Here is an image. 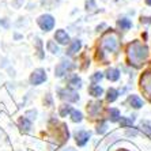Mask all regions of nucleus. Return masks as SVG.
Listing matches in <instances>:
<instances>
[{"mask_svg":"<svg viewBox=\"0 0 151 151\" xmlns=\"http://www.w3.org/2000/svg\"><path fill=\"white\" fill-rule=\"evenodd\" d=\"M142 22H146V23H150L151 18H142Z\"/></svg>","mask_w":151,"mask_h":151,"instance_id":"cd10ccee","label":"nucleus"},{"mask_svg":"<svg viewBox=\"0 0 151 151\" xmlns=\"http://www.w3.org/2000/svg\"><path fill=\"white\" fill-rule=\"evenodd\" d=\"M102 78H104V75H102L101 72H97L95 75H93V76H91V82H94V83H95V82H99Z\"/></svg>","mask_w":151,"mask_h":151,"instance_id":"a878e982","label":"nucleus"},{"mask_svg":"<svg viewBox=\"0 0 151 151\" xmlns=\"http://www.w3.org/2000/svg\"><path fill=\"white\" fill-rule=\"evenodd\" d=\"M70 112H72V108H71L70 105H61V106H60L59 113H60V116H61V117H65Z\"/></svg>","mask_w":151,"mask_h":151,"instance_id":"a211bd4d","label":"nucleus"},{"mask_svg":"<svg viewBox=\"0 0 151 151\" xmlns=\"http://www.w3.org/2000/svg\"><path fill=\"white\" fill-rule=\"evenodd\" d=\"M106 78H108L109 81H112V82L117 81V79L120 78V71L117 70V68H109L108 72H106Z\"/></svg>","mask_w":151,"mask_h":151,"instance_id":"9d476101","label":"nucleus"},{"mask_svg":"<svg viewBox=\"0 0 151 151\" xmlns=\"http://www.w3.org/2000/svg\"><path fill=\"white\" fill-rule=\"evenodd\" d=\"M35 44H37V48H38V50H40V57H44V53H42V46H41V40L40 38H37L35 40Z\"/></svg>","mask_w":151,"mask_h":151,"instance_id":"bb28decb","label":"nucleus"},{"mask_svg":"<svg viewBox=\"0 0 151 151\" xmlns=\"http://www.w3.org/2000/svg\"><path fill=\"white\" fill-rule=\"evenodd\" d=\"M102 46L106 48L110 52H114V50L119 48V37L114 32H109L106 33L102 38Z\"/></svg>","mask_w":151,"mask_h":151,"instance_id":"f03ea898","label":"nucleus"},{"mask_svg":"<svg viewBox=\"0 0 151 151\" xmlns=\"http://www.w3.org/2000/svg\"><path fill=\"white\" fill-rule=\"evenodd\" d=\"M140 88H142V91L146 94V97L151 101V71H147V72H144L142 75Z\"/></svg>","mask_w":151,"mask_h":151,"instance_id":"7ed1b4c3","label":"nucleus"},{"mask_svg":"<svg viewBox=\"0 0 151 151\" xmlns=\"http://www.w3.org/2000/svg\"><path fill=\"white\" fill-rule=\"evenodd\" d=\"M55 38H56V41L59 42V44H61V45H65L68 41H70V37H68V34L64 30H57L56 34H55Z\"/></svg>","mask_w":151,"mask_h":151,"instance_id":"1a4fd4ad","label":"nucleus"},{"mask_svg":"<svg viewBox=\"0 0 151 151\" xmlns=\"http://www.w3.org/2000/svg\"><path fill=\"white\" fill-rule=\"evenodd\" d=\"M98 109H101V101L93 102V104H90V106H87V110L91 116H95V110H98Z\"/></svg>","mask_w":151,"mask_h":151,"instance_id":"dca6fc26","label":"nucleus"},{"mask_svg":"<svg viewBox=\"0 0 151 151\" xmlns=\"http://www.w3.org/2000/svg\"><path fill=\"white\" fill-rule=\"evenodd\" d=\"M81 46H82V42L79 41V40H75L72 44H71V46L68 48V50H67V53L70 55V56H72L74 53H76L78 50L81 49Z\"/></svg>","mask_w":151,"mask_h":151,"instance_id":"9b49d317","label":"nucleus"},{"mask_svg":"<svg viewBox=\"0 0 151 151\" xmlns=\"http://www.w3.org/2000/svg\"><path fill=\"white\" fill-rule=\"evenodd\" d=\"M70 68H72V64H71L70 61H61V63H60L59 65L56 67V70H55V75H56V76H59V78L63 76V75L65 74Z\"/></svg>","mask_w":151,"mask_h":151,"instance_id":"0eeeda50","label":"nucleus"},{"mask_svg":"<svg viewBox=\"0 0 151 151\" xmlns=\"http://www.w3.org/2000/svg\"><path fill=\"white\" fill-rule=\"evenodd\" d=\"M88 91H90V94H91L93 97H99V95H102L104 90H102V87L98 86V84H91L90 88H88Z\"/></svg>","mask_w":151,"mask_h":151,"instance_id":"4468645a","label":"nucleus"},{"mask_svg":"<svg viewBox=\"0 0 151 151\" xmlns=\"http://www.w3.org/2000/svg\"><path fill=\"white\" fill-rule=\"evenodd\" d=\"M19 128H21L23 132H29L30 128H32V123H30L26 117H22V119L19 120Z\"/></svg>","mask_w":151,"mask_h":151,"instance_id":"ddd939ff","label":"nucleus"},{"mask_svg":"<svg viewBox=\"0 0 151 151\" xmlns=\"http://www.w3.org/2000/svg\"><path fill=\"white\" fill-rule=\"evenodd\" d=\"M83 116H82L81 112H78V110H72V121L74 123H81Z\"/></svg>","mask_w":151,"mask_h":151,"instance_id":"5701e85b","label":"nucleus"},{"mask_svg":"<svg viewBox=\"0 0 151 151\" xmlns=\"http://www.w3.org/2000/svg\"><path fill=\"white\" fill-rule=\"evenodd\" d=\"M123 151H127V150H123Z\"/></svg>","mask_w":151,"mask_h":151,"instance_id":"c756f323","label":"nucleus"},{"mask_svg":"<svg viewBox=\"0 0 151 151\" xmlns=\"http://www.w3.org/2000/svg\"><path fill=\"white\" fill-rule=\"evenodd\" d=\"M119 26L121 27V30H128V29L132 27V22L129 19H127V18H123V19L119 21Z\"/></svg>","mask_w":151,"mask_h":151,"instance_id":"2eb2a0df","label":"nucleus"},{"mask_svg":"<svg viewBox=\"0 0 151 151\" xmlns=\"http://www.w3.org/2000/svg\"><path fill=\"white\" fill-rule=\"evenodd\" d=\"M129 104L132 105V108H135V109H139V108L143 106V101H142L137 95H131L129 97Z\"/></svg>","mask_w":151,"mask_h":151,"instance_id":"f8f14e48","label":"nucleus"},{"mask_svg":"<svg viewBox=\"0 0 151 151\" xmlns=\"http://www.w3.org/2000/svg\"><path fill=\"white\" fill-rule=\"evenodd\" d=\"M146 4H148V6H151V0H146Z\"/></svg>","mask_w":151,"mask_h":151,"instance_id":"c85d7f7f","label":"nucleus"},{"mask_svg":"<svg viewBox=\"0 0 151 151\" xmlns=\"http://www.w3.org/2000/svg\"><path fill=\"white\" fill-rule=\"evenodd\" d=\"M109 113H110V121L112 123H116V121L120 120V112L117 109H110Z\"/></svg>","mask_w":151,"mask_h":151,"instance_id":"6ab92c4d","label":"nucleus"},{"mask_svg":"<svg viewBox=\"0 0 151 151\" xmlns=\"http://www.w3.org/2000/svg\"><path fill=\"white\" fill-rule=\"evenodd\" d=\"M70 84H71V86H74V87H81V86H82L81 78H78V75H74V76L71 78Z\"/></svg>","mask_w":151,"mask_h":151,"instance_id":"412c9836","label":"nucleus"},{"mask_svg":"<svg viewBox=\"0 0 151 151\" xmlns=\"http://www.w3.org/2000/svg\"><path fill=\"white\" fill-rule=\"evenodd\" d=\"M59 94H60V97H61L63 99H68V101H71V102H75V101H78V99H79V95H78L74 90H71V88H64V90H60Z\"/></svg>","mask_w":151,"mask_h":151,"instance_id":"423d86ee","label":"nucleus"},{"mask_svg":"<svg viewBox=\"0 0 151 151\" xmlns=\"http://www.w3.org/2000/svg\"><path fill=\"white\" fill-rule=\"evenodd\" d=\"M120 123H121V127H123V128H128V127H131V125H132V123H134V117H132V119L121 117Z\"/></svg>","mask_w":151,"mask_h":151,"instance_id":"aec40b11","label":"nucleus"},{"mask_svg":"<svg viewBox=\"0 0 151 151\" xmlns=\"http://www.w3.org/2000/svg\"><path fill=\"white\" fill-rule=\"evenodd\" d=\"M106 129H108V125H106V123H102L101 125H98V128H97V132H98V134H104V132H106Z\"/></svg>","mask_w":151,"mask_h":151,"instance_id":"b1692460","label":"nucleus"},{"mask_svg":"<svg viewBox=\"0 0 151 151\" xmlns=\"http://www.w3.org/2000/svg\"><path fill=\"white\" fill-rule=\"evenodd\" d=\"M45 81H46V72L42 68L35 70L32 74V76H30V84H33V86H38V84L44 83Z\"/></svg>","mask_w":151,"mask_h":151,"instance_id":"39448f33","label":"nucleus"},{"mask_svg":"<svg viewBox=\"0 0 151 151\" xmlns=\"http://www.w3.org/2000/svg\"><path fill=\"white\" fill-rule=\"evenodd\" d=\"M88 137H90V132H87V131H78L76 135H75L78 146H84L87 143Z\"/></svg>","mask_w":151,"mask_h":151,"instance_id":"6e6552de","label":"nucleus"},{"mask_svg":"<svg viewBox=\"0 0 151 151\" xmlns=\"http://www.w3.org/2000/svg\"><path fill=\"white\" fill-rule=\"evenodd\" d=\"M38 25L44 32H49V30L53 29V26H55V19H53L52 15H48V14L41 15L38 18Z\"/></svg>","mask_w":151,"mask_h":151,"instance_id":"20e7f679","label":"nucleus"},{"mask_svg":"<svg viewBox=\"0 0 151 151\" xmlns=\"http://www.w3.org/2000/svg\"><path fill=\"white\" fill-rule=\"evenodd\" d=\"M147 56H148V48L146 45H143L142 42L135 41L128 45V60H129L131 65L139 68L146 61Z\"/></svg>","mask_w":151,"mask_h":151,"instance_id":"f257e3e1","label":"nucleus"},{"mask_svg":"<svg viewBox=\"0 0 151 151\" xmlns=\"http://www.w3.org/2000/svg\"><path fill=\"white\" fill-rule=\"evenodd\" d=\"M95 8V3H94V0H87L86 1V10H94Z\"/></svg>","mask_w":151,"mask_h":151,"instance_id":"393cba45","label":"nucleus"},{"mask_svg":"<svg viewBox=\"0 0 151 151\" xmlns=\"http://www.w3.org/2000/svg\"><path fill=\"white\" fill-rule=\"evenodd\" d=\"M117 95H119L117 90H114V88H109V90H108V101L114 102L117 99Z\"/></svg>","mask_w":151,"mask_h":151,"instance_id":"f3484780","label":"nucleus"},{"mask_svg":"<svg viewBox=\"0 0 151 151\" xmlns=\"http://www.w3.org/2000/svg\"><path fill=\"white\" fill-rule=\"evenodd\" d=\"M48 50H49V52H52V53H55V55H57V53L60 52L59 46L55 45V42H53V41H49V42H48Z\"/></svg>","mask_w":151,"mask_h":151,"instance_id":"4be33fe9","label":"nucleus"}]
</instances>
